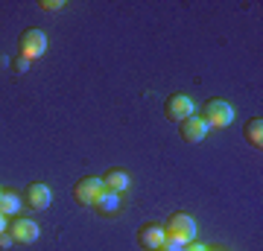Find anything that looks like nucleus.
<instances>
[{
  "mask_svg": "<svg viewBox=\"0 0 263 251\" xmlns=\"http://www.w3.org/2000/svg\"><path fill=\"white\" fill-rule=\"evenodd\" d=\"M132 178L126 169H108L103 176V190H111V193H123V190H129Z\"/></svg>",
  "mask_w": 263,
  "mask_h": 251,
  "instance_id": "10",
  "label": "nucleus"
},
{
  "mask_svg": "<svg viewBox=\"0 0 263 251\" xmlns=\"http://www.w3.org/2000/svg\"><path fill=\"white\" fill-rule=\"evenodd\" d=\"M18 210H21V196L15 190H3V196H0V214L15 216Z\"/></svg>",
  "mask_w": 263,
  "mask_h": 251,
  "instance_id": "13",
  "label": "nucleus"
},
{
  "mask_svg": "<svg viewBox=\"0 0 263 251\" xmlns=\"http://www.w3.org/2000/svg\"><path fill=\"white\" fill-rule=\"evenodd\" d=\"M9 234L15 242H35L38 234H41V228H38L35 219H24V216H18L15 222L9 225Z\"/></svg>",
  "mask_w": 263,
  "mask_h": 251,
  "instance_id": "9",
  "label": "nucleus"
},
{
  "mask_svg": "<svg viewBox=\"0 0 263 251\" xmlns=\"http://www.w3.org/2000/svg\"><path fill=\"white\" fill-rule=\"evenodd\" d=\"M0 196H3V187H0Z\"/></svg>",
  "mask_w": 263,
  "mask_h": 251,
  "instance_id": "20",
  "label": "nucleus"
},
{
  "mask_svg": "<svg viewBox=\"0 0 263 251\" xmlns=\"http://www.w3.org/2000/svg\"><path fill=\"white\" fill-rule=\"evenodd\" d=\"M243 134H246V140H249L254 149H260L263 146V120H260V117H252V120L246 123Z\"/></svg>",
  "mask_w": 263,
  "mask_h": 251,
  "instance_id": "12",
  "label": "nucleus"
},
{
  "mask_svg": "<svg viewBox=\"0 0 263 251\" xmlns=\"http://www.w3.org/2000/svg\"><path fill=\"white\" fill-rule=\"evenodd\" d=\"M138 242H141V248H146V251H161L164 248V242H167L164 225H158V222L143 225L141 231H138Z\"/></svg>",
  "mask_w": 263,
  "mask_h": 251,
  "instance_id": "6",
  "label": "nucleus"
},
{
  "mask_svg": "<svg viewBox=\"0 0 263 251\" xmlns=\"http://www.w3.org/2000/svg\"><path fill=\"white\" fill-rule=\"evenodd\" d=\"M12 65H15V73H27V70H29V62H27L24 56H18Z\"/></svg>",
  "mask_w": 263,
  "mask_h": 251,
  "instance_id": "15",
  "label": "nucleus"
},
{
  "mask_svg": "<svg viewBox=\"0 0 263 251\" xmlns=\"http://www.w3.org/2000/svg\"><path fill=\"white\" fill-rule=\"evenodd\" d=\"M94 210H100L103 216H117V214H120V193L103 190V193H100V199L94 202Z\"/></svg>",
  "mask_w": 263,
  "mask_h": 251,
  "instance_id": "11",
  "label": "nucleus"
},
{
  "mask_svg": "<svg viewBox=\"0 0 263 251\" xmlns=\"http://www.w3.org/2000/svg\"><path fill=\"white\" fill-rule=\"evenodd\" d=\"M38 6H41L44 12H59V9H65V3H62V0H41Z\"/></svg>",
  "mask_w": 263,
  "mask_h": 251,
  "instance_id": "14",
  "label": "nucleus"
},
{
  "mask_svg": "<svg viewBox=\"0 0 263 251\" xmlns=\"http://www.w3.org/2000/svg\"><path fill=\"white\" fill-rule=\"evenodd\" d=\"M12 242H15V240H12V234H9V231L0 234V248H6V245H12Z\"/></svg>",
  "mask_w": 263,
  "mask_h": 251,
  "instance_id": "18",
  "label": "nucleus"
},
{
  "mask_svg": "<svg viewBox=\"0 0 263 251\" xmlns=\"http://www.w3.org/2000/svg\"><path fill=\"white\" fill-rule=\"evenodd\" d=\"M3 231H9V225H6V216L0 214V234H3Z\"/></svg>",
  "mask_w": 263,
  "mask_h": 251,
  "instance_id": "19",
  "label": "nucleus"
},
{
  "mask_svg": "<svg viewBox=\"0 0 263 251\" xmlns=\"http://www.w3.org/2000/svg\"><path fill=\"white\" fill-rule=\"evenodd\" d=\"M164 231H167L170 240H176V242H181V245H187V242L196 240V219L179 210V214H173V216L167 219Z\"/></svg>",
  "mask_w": 263,
  "mask_h": 251,
  "instance_id": "2",
  "label": "nucleus"
},
{
  "mask_svg": "<svg viewBox=\"0 0 263 251\" xmlns=\"http://www.w3.org/2000/svg\"><path fill=\"white\" fill-rule=\"evenodd\" d=\"M181 248H184L181 242H176V240H170V237H167V242H164V251H181Z\"/></svg>",
  "mask_w": 263,
  "mask_h": 251,
  "instance_id": "16",
  "label": "nucleus"
},
{
  "mask_svg": "<svg viewBox=\"0 0 263 251\" xmlns=\"http://www.w3.org/2000/svg\"><path fill=\"white\" fill-rule=\"evenodd\" d=\"M208 251H211V248H208Z\"/></svg>",
  "mask_w": 263,
  "mask_h": 251,
  "instance_id": "21",
  "label": "nucleus"
},
{
  "mask_svg": "<svg viewBox=\"0 0 263 251\" xmlns=\"http://www.w3.org/2000/svg\"><path fill=\"white\" fill-rule=\"evenodd\" d=\"M18 44H21V56L27 59V62H32V59L44 56V50H47V35H44L41 29H24Z\"/></svg>",
  "mask_w": 263,
  "mask_h": 251,
  "instance_id": "3",
  "label": "nucleus"
},
{
  "mask_svg": "<svg viewBox=\"0 0 263 251\" xmlns=\"http://www.w3.org/2000/svg\"><path fill=\"white\" fill-rule=\"evenodd\" d=\"M24 199H27V205L32 207V210H47L50 202H53V193H50V187H47V184H41V181H32V184L27 187Z\"/></svg>",
  "mask_w": 263,
  "mask_h": 251,
  "instance_id": "8",
  "label": "nucleus"
},
{
  "mask_svg": "<svg viewBox=\"0 0 263 251\" xmlns=\"http://www.w3.org/2000/svg\"><path fill=\"white\" fill-rule=\"evenodd\" d=\"M208 134H211V129H208V123L199 114H190L187 120H181V138H184V143H199Z\"/></svg>",
  "mask_w": 263,
  "mask_h": 251,
  "instance_id": "7",
  "label": "nucleus"
},
{
  "mask_svg": "<svg viewBox=\"0 0 263 251\" xmlns=\"http://www.w3.org/2000/svg\"><path fill=\"white\" fill-rule=\"evenodd\" d=\"M181 251H208V248L202 245V242H196V240H193V242H187V245H184Z\"/></svg>",
  "mask_w": 263,
  "mask_h": 251,
  "instance_id": "17",
  "label": "nucleus"
},
{
  "mask_svg": "<svg viewBox=\"0 0 263 251\" xmlns=\"http://www.w3.org/2000/svg\"><path fill=\"white\" fill-rule=\"evenodd\" d=\"M100 193H103V178H97V176L79 178L76 187H73V199L79 202V205H88V207H94V202L100 199Z\"/></svg>",
  "mask_w": 263,
  "mask_h": 251,
  "instance_id": "4",
  "label": "nucleus"
},
{
  "mask_svg": "<svg viewBox=\"0 0 263 251\" xmlns=\"http://www.w3.org/2000/svg\"><path fill=\"white\" fill-rule=\"evenodd\" d=\"M193 100H190L187 93H173V96H167V103H164V114H167L170 120H187L190 114H193Z\"/></svg>",
  "mask_w": 263,
  "mask_h": 251,
  "instance_id": "5",
  "label": "nucleus"
},
{
  "mask_svg": "<svg viewBox=\"0 0 263 251\" xmlns=\"http://www.w3.org/2000/svg\"><path fill=\"white\" fill-rule=\"evenodd\" d=\"M199 117L208 123V129H228L234 123V108L226 100H208L202 105V114Z\"/></svg>",
  "mask_w": 263,
  "mask_h": 251,
  "instance_id": "1",
  "label": "nucleus"
}]
</instances>
